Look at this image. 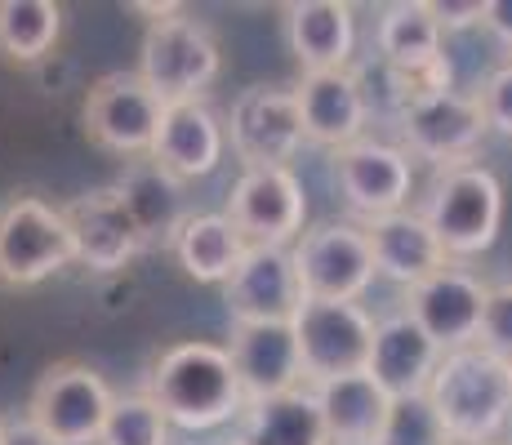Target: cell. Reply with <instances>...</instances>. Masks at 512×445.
Returning a JSON list of instances; mask_svg holds the SVG:
<instances>
[{"label":"cell","mask_w":512,"mask_h":445,"mask_svg":"<svg viewBox=\"0 0 512 445\" xmlns=\"http://www.w3.org/2000/svg\"><path fill=\"white\" fill-rule=\"evenodd\" d=\"M147 401L161 410L170 428L210 432L223 423H236L245 410V397L236 388V374L223 343L187 339L165 348L147 370Z\"/></svg>","instance_id":"cell-1"},{"label":"cell","mask_w":512,"mask_h":445,"mask_svg":"<svg viewBox=\"0 0 512 445\" xmlns=\"http://www.w3.org/2000/svg\"><path fill=\"white\" fill-rule=\"evenodd\" d=\"M428 405L450 441H490L495 445L512 423V365L499 356L472 348H455L441 356L428 383Z\"/></svg>","instance_id":"cell-2"},{"label":"cell","mask_w":512,"mask_h":445,"mask_svg":"<svg viewBox=\"0 0 512 445\" xmlns=\"http://www.w3.org/2000/svg\"><path fill=\"white\" fill-rule=\"evenodd\" d=\"M419 214L441 241L450 263L486 254L499 241V227H504V183L486 165L441 170Z\"/></svg>","instance_id":"cell-3"},{"label":"cell","mask_w":512,"mask_h":445,"mask_svg":"<svg viewBox=\"0 0 512 445\" xmlns=\"http://www.w3.org/2000/svg\"><path fill=\"white\" fill-rule=\"evenodd\" d=\"M219 72H223V54L205 23H196L187 14L147 23L139 49V81L161 103H196V98H205V89L219 81Z\"/></svg>","instance_id":"cell-4"},{"label":"cell","mask_w":512,"mask_h":445,"mask_svg":"<svg viewBox=\"0 0 512 445\" xmlns=\"http://www.w3.org/2000/svg\"><path fill=\"white\" fill-rule=\"evenodd\" d=\"M72 263V232L58 205L41 196H9L0 205V290H32Z\"/></svg>","instance_id":"cell-5"},{"label":"cell","mask_w":512,"mask_h":445,"mask_svg":"<svg viewBox=\"0 0 512 445\" xmlns=\"http://www.w3.org/2000/svg\"><path fill=\"white\" fill-rule=\"evenodd\" d=\"M116 392L85 361H54L27 397V419L54 445H98Z\"/></svg>","instance_id":"cell-6"},{"label":"cell","mask_w":512,"mask_h":445,"mask_svg":"<svg viewBox=\"0 0 512 445\" xmlns=\"http://www.w3.org/2000/svg\"><path fill=\"white\" fill-rule=\"evenodd\" d=\"M294 343H299L303 388H317L343 374H366V356L374 343V316L361 303L303 299L294 312Z\"/></svg>","instance_id":"cell-7"},{"label":"cell","mask_w":512,"mask_h":445,"mask_svg":"<svg viewBox=\"0 0 512 445\" xmlns=\"http://www.w3.org/2000/svg\"><path fill=\"white\" fill-rule=\"evenodd\" d=\"M303 299L357 303L374 285V259L357 223H321L290 245Z\"/></svg>","instance_id":"cell-8"},{"label":"cell","mask_w":512,"mask_h":445,"mask_svg":"<svg viewBox=\"0 0 512 445\" xmlns=\"http://www.w3.org/2000/svg\"><path fill=\"white\" fill-rule=\"evenodd\" d=\"M486 116H481L477 94H459V89H428L415 94L401 107V138L423 161L455 170L472 165V152L486 143ZM406 152V156H410Z\"/></svg>","instance_id":"cell-9"},{"label":"cell","mask_w":512,"mask_h":445,"mask_svg":"<svg viewBox=\"0 0 512 445\" xmlns=\"http://www.w3.org/2000/svg\"><path fill=\"white\" fill-rule=\"evenodd\" d=\"M441 41L446 36L432 23L428 0H397V5L379 9L374 45H379L383 67L406 85V103L415 94H428V89H450V58Z\"/></svg>","instance_id":"cell-10"},{"label":"cell","mask_w":512,"mask_h":445,"mask_svg":"<svg viewBox=\"0 0 512 445\" xmlns=\"http://www.w3.org/2000/svg\"><path fill=\"white\" fill-rule=\"evenodd\" d=\"M245 245H272V250H290L303 236L308 219V196L294 170H241V178L228 192V210H223Z\"/></svg>","instance_id":"cell-11"},{"label":"cell","mask_w":512,"mask_h":445,"mask_svg":"<svg viewBox=\"0 0 512 445\" xmlns=\"http://www.w3.org/2000/svg\"><path fill=\"white\" fill-rule=\"evenodd\" d=\"M223 134L232 138V152L245 170H290L299 147L308 143L294 89H272V85L245 89L236 98L232 121L223 125Z\"/></svg>","instance_id":"cell-12"},{"label":"cell","mask_w":512,"mask_h":445,"mask_svg":"<svg viewBox=\"0 0 512 445\" xmlns=\"http://www.w3.org/2000/svg\"><path fill=\"white\" fill-rule=\"evenodd\" d=\"M161 98L152 94L139 72H107L85 94L81 121L90 143L112 156H147L152 152L156 125H161Z\"/></svg>","instance_id":"cell-13"},{"label":"cell","mask_w":512,"mask_h":445,"mask_svg":"<svg viewBox=\"0 0 512 445\" xmlns=\"http://www.w3.org/2000/svg\"><path fill=\"white\" fill-rule=\"evenodd\" d=\"M334 183L352 214L361 219H383V214L410 210V187H415V170H410L406 147L379 143V138H357L352 147L334 152Z\"/></svg>","instance_id":"cell-14"},{"label":"cell","mask_w":512,"mask_h":445,"mask_svg":"<svg viewBox=\"0 0 512 445\" xmlns=\"http://www.w3.org/2000/svg\"><path fill=\"white\" fill-rule=\"evenodd\" d=\"M63 219L72 232L76 263L98 276L125 272L143 254L139 223H134L121 187H94V192L76 196L72 205H63Z\"/></svg>","instance_id":"cell-15"},{"label":"cell","mask_w":512,"mask_h":445,"mask_svg":"<svg viewBox=\"0 0 512 445\" xmlns=\"http://www.w3.org/2000/svg\"><path fill=\"white\" fill-rule=\"evenodd\" d=\"M486 290L490 285L481 276H472L468 267L446 263L428 281H419L415 290H406V316L441 352L472 348L477 343L481 308H486Z\"/></svg>","instance_id":"cell-16"},{"label":"cell","mask_w":512,"mask_h":445,"mask_svg":"<svg viewBox=\"0 0 512 445\" xmlns=\"http://www.w3.org/2000/svg\"><path fill=\"white\" fill-rule=\"evenodd\" d=\"M228 361L236 374L245 405L272 401L285 392L303 388V365H299V343H294L290 321H263V325H232Z\"/></svg>","instance_id":"cell-17"},{"label":"cell","mask_w":512,"mask_h":445,"mask_svg":"<svg viewBox=\"0 0 512 445\" xmlns=\"http://www.w3.org/2000/svg\"><path fill=\"white\" fill-rule=\"evenodd\" d=\"M223 303L232 312V325H263V321H294L303 303L299 272L290 250L250 245L236 263V272L223 285Z\"/></svg>","instance_id":"cell-18"},{"label":"cell","mask_w":512,"mask_h":445,"mask_svg":"<svg viewBox=\"0 0 512 445\" xmlns=\"http://www.w3.org/2000/svg\"><path fill=\"white\" fill-rule=\"evenodd\" d=\"M223 152H228V134L205 98L161 107V125H156L152 152H147L161 174H170L174 183L210 178L223 165Z\"/></svg>","instance_id":"cell-19"},{"label":"cell","mask_w":512,"mask_h":445,"mask_svg":"<svg viewBox=\"0 0 512 445\" xmlns=\"http://www.w3.org/2000/svg\"><path fill=\"white\" fill-rule=\"evenodd\" d=\"M294 103H299L303 138L321 147H352L357 138H366L370 125V98L361 85V72H303V81L294 85Z\"/></svg>","instance_id":"cell-20"},{"label":"cell","mask_w":512,"mask_h":445,"mask_svg":"<svg viewBox=\"0 0 512 445\" xmlns=\"http://www.w3.org/2000/svg\"><path fill=\"white\" fill-rule=\"evenodd\" d=\"M441 352L428 334L410 321L406 312L383 316L374 321V343L366 356V374L383 388L388 401H406V397H423L441 365Z\"/></svg>","instance_id":"cell-21"},{"label":"cell","mask_w":512,"mask_h":445,"mask_svg":"<svg viewBox=\"0 0 512 445\" xmlns=\"http://www.w3.org/2000/svg\"><path fill=\"white\" fill-rule=\"evenodd\" d=\"M285 14V45L303 72H348L357 54V14L343 0H294Z\"/></svg>","instance_id":"cell-22"},{"label":"cell","mask_w":512,"mask_h":445,"mask_svg":"<svg viewBox=\"0 0 512 445\" xmlns=\"http://www.w3.org/2000/svg\"><path fill=\"white\" fill-rule=\"evenodd\" d=\"M361 232H366V245H370L374 276H388L401 290H415L419 281H428L432 272H441L450 263L419 210L383 214V219L361 223Z\"/></svg>","instance_id":"cell-23"},{"label":"cell","mask_w":512,"mask_h":445,"mask_svg":"<svg viewBox=\"0 0 512 445\" xmlns=\"http://www.w3.org/2000/svg\"><path fill=\"white\" fill-rule=\"evenodd\" d=\"M321 410V428H326V445H379V432L388 423L392 401L370 374H343V379H326L312 388Z\"/></svg>","instance_id":"cell-24"},{"label":"cell","mask_w":512,"mask_h":445,"mask_svg":"<svg viewBox=\"0 0 512 445\" xmlns=\"http://www.w3.org/2000/svg\"><path fill=\"white\" fill-rule=\"evenodd\" d=\"M250 245L241 241V232L223 219V214H183L179 227L170 236V254L183 267V276H192L196 285H228L241 254Z\"/></svg>","instance_id":"cell-25"},{"label":"cell","mask_w":512,"mask_h":445,"mask_svg":"<svg viewBox=\"0 0 512 445\" xmlns=\"http://www.w3.org/2000/svg\"><path fill=\"white\" fill-rule=\"evenodd\" d=\"M232 445H326V428H321L312 388L245 405L241 419H236Z\"/></svg>","instance_id":"cell-26"},{"label":"cell","mask_w":512,"mask_h":445,"mask_svg":"<svg viewBox=\"0 0 512 445\" xmlns=\"http://www.w3.org/2000/svg\"><path fill=\"white\" fill-rule=\"evenodd\" d=\"M63 36V5L54 0H0V54L9 63H41Z\"/></svg>","instance_id":"cell-27"},{"label":"cell","mask_w":512,"mask_h":445,"mask_svg":"<svg viewBox=\"0 0 512 445\" xmlns=\"http://www.w3.org/2000/svg\"><path fill=\"white\" fill-rule=\"evenodd\" d=\"M125 196V205H130L134 223H139V236L143 245L161 241L170 245L174 227H179L183 210H179V183H174L170 174H161L156 165H147V170H134L125 183H116Z\"/></svg>","instance_id":"cell-28"},{"label":"cell","mask_w":512,"mask_h":445,"mask_svg":"<svg viewBox=\"0 0 512 445\" xmlns=\"http://www.w3.org/2000/svg\"><path fill=\"white\" fill-rule=\"evenodd\" d=\"M98 445H170V423L147 401V392H125L107 410Z\"/></svg>","instance_id":"cell-29"},{"label":"cell","mask_w":512,"mask_h":445,"mask_svg":"<svg viewBox=\"0 0 512 445\" xmlns=\"http://www.w3.org/2000/svg\"><path fill=\"white\" fill-rule=\"evenodd\" d=\"M379 445H450V437L437 423V414H432L428 397H406V401H392Z\"/></svg>","instance_id":"cell-30"},{"label":"cell","mask_w":512,"mask_h":445,"mask_svg":"<svg viewBox=\"0 0 512 445\" xmlns=\"http://www.w3.org/2000/svg\"><path fill=\"white\" fill-rule=\"evenodd\" d=\"M477 348L512 365V281L486 290V308H481V325H477Z\"/></svg>","instance_id":"cell-31"},{"label":"cell","mask_w":512,"mask_h":445,"mask_svg":"<svg viewBox=\"0 0 512 445\" xmlns=\"http://www.w3.org/2000/svg\"><path fill=\"white\" fill-rule=\"evenodd\" d=\"M481 116H486V130L512 138V63H499L486 76V85L477 89Z\"/></svg>","instance_id":"cell-32"},{"label":"cell","mask_w":512,"mask_h":445,"mask_svg":"<svg viewBox=\"0 0 512 445\" xmlns=\"http://www.w3.org/2000/svg\"><path fill=\"white\" fill-rule=\"evenodd\" d=\"M432 23L446 32H468V27H481V14H486V0H428Z\"/></svg>","instance_id":"cell-33"},{"label":"cell","mask_w":512,"mask_h":445,"mask_svg":"<svg viewBox=\"0 0 512 445\" xmlns=\"http://www.w3.org/2000/svg\"><path fill=\"white\" fill-rule=\"evenodd\" d=\"M0 445H54V441L27 414H14V419H0Z\"/></svg>","instance_id":"cell-34"},{"label":"cell","mask_w":512,"mask_h":445,"mask_svg":"<svg viewBox=\"0 0 512 445\" xmlns=\"http://www.w3.org/2000/svg\"><path fill=\"white\" fill-rule=\"evenodd\" d=\"M481 27L490 36H499L512 49V0H486V14H481Z\"/></svg>","instance_id":"cell-35"},{"label":"cell","mask_w":512,"mask_h":445,"mask_svg":"<svg viewBox=\"0 0 512 445\" xmlns=\"http://www.w3.org/2000/svg\"><path fill=\"white\" fill-rule=\"evenodd\" d=\"M450 445H490V441H450Z\"/></svg>","instance_id":"cell-36"},{"label":"cell","mask_w":512,"mask_h":445,"mask_svg":"<svg viewBox=\"0 0 512 445\" xmlns=\"http://www.w3.org/2000/svg\"><path fill=\"white\" fill-rule=\"evenodd\" d=\"M508 445H512V441H508Z\"/></svg>","instance_id":"cell-37"}]
</instances>
